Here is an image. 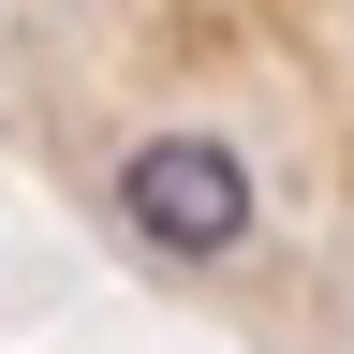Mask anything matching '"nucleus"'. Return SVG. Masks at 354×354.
<instances>
[{"mask_svg":"<svg viewBox=\"0 0 354 354\" xmlns=\"http://www.w3.org/2000/svg\"><path fill=\"white\" fill-rule=\"evenodd\" d=\"M118 221L162 266H221L251 236V162L221 133H148V148H118Z\"/></svg>","mask_w":354,"mask_h":354,"instance_id":"f257e3e1","label":"nucleus"}]
</instances>
